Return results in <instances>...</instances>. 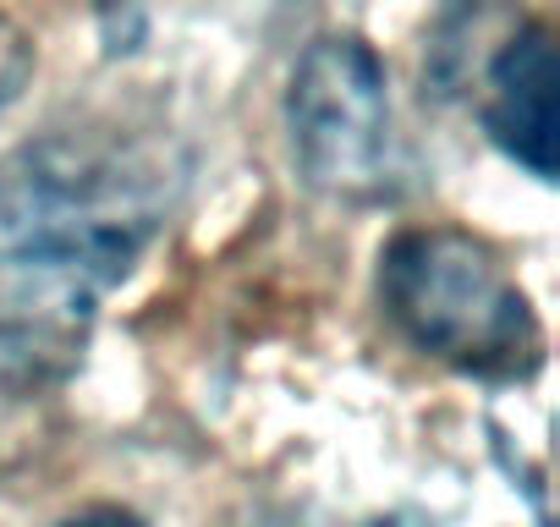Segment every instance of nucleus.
I'll return each mask as SVG.
<instances>
[{
	"instance_id": "nucleus-1",
	"label": "nucleus",
	"mask_w": 560,
	"mask_h": 527,
	"mask_svg": "<svg viewBox=\"0 0 560 527\" xmlns=\"http://www.w3.org/2000/svg\"><path fill=\"white\" fill-rule=\"evenodd\" d=\"M171 165L121 132H45L0 154V385H56L110 286L171 209Z\"/></svg>"
},
{
	"instance_id": "nucleus-2",
	"label": "nucleus",
	"mask_w": 560,
	"mask_h": 527,
	"mask_svg": "<svg viewBox=\"0 0 560 527\" xmlns=\"http://www.w3.org/2000/svg\"><path fill=\"white\" fill-rule=\"evenodd\" d=\"M390 325L472 379H527L544 363V330L500 253L456 225L401 231L380 258Z\"/></svg>"
},
{
	"instance_id": "nucleus-3",
	"label": "nucleus",
	"mask_w": 560,
	"mask_h": 527,
	"mask_svg": "<svg viewBox=\"0 0 560 527\" xmlns=\"http://www.w3.org/2000/svg\"><path fill=\"white\" fill-rule=\"evenodd\" d=\"M287 132L303 176L330 198H374L390 181V83L358 34L303 50L287 89Z\"/></svg>"
},
{
	"instance_id": "nucleus-4",
	"label": "nucleus",
	"mask_w": 560,
	"mask_h": 527,
	"mask_svg": "<svg viewBox=\"0 0 560 527\" xmlns=\"http://www.w3.org/2000/svg\"><path fill=\"white\" fill-rule=\"evenodd\" d=\"M483 127L538 181L555 176V165H560V67H555L549 28L527 23L522 34H511L500 45V56L489 61V83H483Z\"/></svg>"
},
{
	"instance_id": "nucleus-5",
	"label": "nucleus",
	"mask_w": 560,
	"mask_h": 527,
	"mask_svg": "<svg viewBox=\"0 0 560 527\" xmlns=\"http://www.w3.org/2000/svg\"><path fill=\"white\" fill-rule=\"evenodd\" d=\"M28 78H34V45L7 12H0V116L23 99Z\"/></svg>"
},
{
	"instance_id": "nucleus-6",
	"label": "nucleus",
	"mask_w": 560,
	"mask_h": 527,
	"mask_svg": "<svg viewBox=\"0 0 560 527\" xmlns=\"http://www.w3.org/2000/svg\"><path fill=\"white\" fill-rule=\"evenodd\" d=\"M61 527H143V516H132V511H121V505H89V511L67 516Z\"/></svg>"
},
{
	"instance_id": "nucleus-7",
	"label": "nucleus",
	"mask_w": 560,
	"mask_h": 527,
	"mask_svg": "<svg viewBox=\"0 0 560 527\" xmlns=\"http://www.w3.org/2000/svg\"><path fill=\"white\" fill-rule=\"evenodd\" d=\"M374 527H429L423 516H385V522H374Z\"/></svg>"
}]
</instances>
